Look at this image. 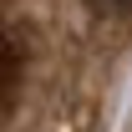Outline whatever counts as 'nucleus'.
Returning <instances> with one entry per match:
<instances>
[{"instance_id": "obj_1", "label": "nucleus", "mask_w": 132, "mask_h": 132, "mask_svg": "<svg viewBox=\"0 0 132 132\" xmlns=\"http://www.w3.org/2000/svg\"><path fill=\"white\" fill-rule=\"evenodd\" d=\"M132 56V0H0V132H102Z\"/></svg>"}]
</instances>
